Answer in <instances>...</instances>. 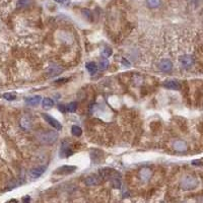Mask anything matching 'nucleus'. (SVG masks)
Listing matches in <instances>:
<instances>
[{"mask_svg":"<svg viewBox=\"0 0 203 203\" xmlns=\"http://www.w3.org/2000/svg\"><path fill=\"white\" fill-rule=\"evenodd\" d=\"M72 154H73V151L68 146V143L66 141H63L62 145H61V155H62L61 156H70Z\"/></svg>","mask_w":203,"mask_h":203,"instance_id":"obj_11","label":"nucleus"},{"mask_svg":"<svg viewBox=\"0 0 203 203\" xmlns=\"http://www.w3.org/2000/svg\"><path fill=\"white\" fill-rule=\"evenodd\" d=\"M21 127L24 128V129H30V120H29V118H26V117H25V118H22V119L21 120Z\"/></svg>","mask_w":203,"mask_h":203,"instance_id":"obj_18","label":"nucleus"},{"mask_svg":"<svg viewBox=\"0 0 203 203\" xmlns=\"http://www.w3.org/2000/svg\"><path fill=\"white\" fill-rule=\"evenodd\" d=\"M71 133H72V135H73V136L78 137V136H80L82 134V130H81V128L79 127V126L73 125L71 127Z\"/></svg>","mask_w":203,"mask_h":203,"instance_id":"obj_17","label":"nucleus"},{"mask_svg":"<svg viewBox=\"0 0 203 203\" xmlns=\"http://www.w3.org/2000/svg\"><path fill=\"white\" fill-rule=\"evenodd\" d=\"M112 49H110V48H106L103 50V52H102V56L104 57V58H108V57H110L111 55H112Z\"/></svg>","mask_w":203,"mask_h":203,"instance_id":"obj_24","label":"nucleus"},{"mask_svg":"<svg viewBox=\"0 0 203 203\" xmlns=\"http://www.w3.org/2000/svg\"><path fill=\"white\" fill-rule=\"evenodd\" d=\"M3 98H4L6 101H14V99H16V95L11 94V93H5V94H3Z\"/></svg>","mask_w":203,"mask_h":203,"instance_id":"obj_21","label":"nucleus"},{"mask_svg":"<svg viewBox=\"0 0 203 203\" xmlns=\"http://www.w3.org/2000/svg\"><path fill=\"white\" fill-rule=\"evenodd\" d=\"M60 72H62V69H61V68H59L58 66H56V65H52V66L49 67L47 73H48L49 76L53 77V76L60 74Z\"/></svg>","mask_w":203,"mask_h":203,"instance_id":"obj_13","label":"nucleus"},{"mask_svg":"<svg viewBox=\"0 0 203 203\" xmlns=\"http://www.w3.org/2000/svg\"><path fill=\"white\" fill-rule=\"evenodd\" d=\"M180 61H181V64H182V66L184 68H190V67H192L193 66V64H194V59H193V57H191L189 55H184L181 57V59H180Z\"/></svg>","mask_w":203,"mask_h":203,"instance_id":"obj_4","label":"nucleus"},{"mask_svg":"<svg viewBox=\"0 0 203 203\" xmlns=\"http://www.w3.org/2000/svg\"><path fill=\"white\" fill-rule=\"evenodd\" d=\"M164 86L168 90H178L181 87L180 83L178 81H176V80H168V81L164 83Z\"/></svg>","mask_w":203,"mask_h":203,"instance_id":"obj_10","label":"nucleus"},{"mask_svg":"<svg viewBox=\"0 0 203 203\" xmlns=\"http://www.w3.org/2000/svg\"><path fill=\"white\" fill-rule=\"evenodd\" d=\"M43 118L46 120V122H48V124L52 126L53 128H55L57 130L62 129V125H61L60 122L58 120H56L55 118H53L52 116H50V115H47V114H43Z\"/></svg>","mask_w":203,"mask_h":203,"instance_id":"obj_3","label":"nucleus"},{"mask_svg":"<svg viewBox=\"0 0 203 203\" xmlns=\"http://www.w3.org/2000/svg\"><path fill=\"white\" fill-rule=\"evenodd\" d=\"M76 109H77V103H75V102H71L66 106V110L70 113L75 112Z\"/></svg>","mask_w":203,"mask_h":203,"instance_id":"obj_19","label":"nucleus"},{"mask_svg":"<svg viewBox=\"0 0 203 203\" xmlns=\"http://www.w3.org/2000/svg\"><path fill=\"white\" fill-rule=\"evenodd\" d=\"M39 138L43 143L52 144L57 140V138H58V134H57V132L53 131V130H49V131L42 133L39 136Z\"/></svg>","mask_w":203,"mask_h":203,"instance_id":"obj_2","label":"nucleus"},{"mask_svg":"<svg viewBox=\"0 0 203 203\" xmlns=\"http://www.w3.org/2000/svg\"><path fill=\"white\" fill-rule=\"evenodd\" d=\"M99 179H102L101 176H97V175H93V176H90L85 179V184L87 186H94V185H98L99 183Z\"/></svg>","mask_w":203,"mask_h":203,"instance_id":"obj_9","label":"nucleus"},{"mask_svg":"<svg viewBox=\"0 0 203 203\" xmlns=\"http://www.w3.org/2000/svg\"><path fill=\"white\" fill-rule=\"evenodd\" d=\"M56 2H59V3H61V2H63V0H55Z\"/></svg>","mask_w":203,"mask_h":203,"instance_id":"obj_27","label":"nucleus"},{"mask_svg":"<svg viewBox=\"0 0 203 203\" xmlns=\"http://www.w3.org/2000/svg\"><path fill=\"white\" fill-rule=\"evenodd\" d=\"M45 170H46V167H37V168H34L32 171H30V177L33 179H37L41 177L42 175L45 173Z\"/></svg>","mask_w":203,"mask_h":203,"instance_id":"obj_7","label":"nucleus"},{"mask_svg":"<svg viewBox=\"0 0 203 203\" xmlns=\"http://www.w3.org/2000/svg\"><path fill=\"white\" fill-rule=\"evenodd\" d=\"M198 186V180L191 175L185 176L181 181V188L184 190H193Z\"/></svg>","mask_w":203,"mask_h":203,"instance_id":"obj_1","label":"nucleus"},{"mask_svg":"<svg viewBox=\"0 0 203 203\" xmlns=\"http://www.w3.org/2000/svg\"><path fill=\"white\" fill-rule=\"evenodd\" d=\"M86 69L89 70L90 73L95 74L98 70V66L95 62H89V63H86Z\"/></svg>","mask_w":203,"mask_h":203,"instance_id":"obj_16","label":"nucleus"},{"mask_svg":"<svg viewBox=\"0 0 203 203\" xmlns=\"http://www.w3.org/2000/svg\"><path fill=\"white\" fill-rule=\"evenodd\" d=\"M112 183H113L114 188H117V189H119V188H120V186H121V181H120V178L113 177V179H112Z\"/></svg>","mask_w":203,"mask_h":203,"instance_id":"obj_23","label":"nucleus"},{"mask_svg":"<svg viewBox=\"0 0 203 203\" xmlns=\"http://www.w3.org/2000/svg\"><path fill=\"white\" fill-rule=\"evenodd\" d=\"M159 69L162 70V71L168 72V71H170L172 69V67H173V63L171 62V60L164 59V60H163L162 62L159 63Z\"/></svg>","mask_w":203,"mask_h":203,"instance_id":"obj_8","label":"nucleus"},{"mask_svg":"<svg viewBox=\"0 0 203 203\" xmlns=\"http://www.w3.org/2000/svg\"><path fill=\"white\" fill-rule=\"evenodd\" d=\"M173 146H174L175 150H177V151H179V152L186 151L187 148H188V146H187V143L185 142V141H183V140H177V141H175L174 144H173Z\"/></svg>","mask_w":203,"mask_h":203,"instance_id":"obj_6","label":"nucleus"},{"mask_svg":"<svg viewBox=\"0 0 203 203\" xmlns=\"http://www.w3.org/2000/svg\"><path fill=\"white\" fill-rule=\"evenodd\" d=\"M58 110H60L61 112H63V113L66 112V111H67L66 108H65V106H63V105H59V106H58Z\"/></svg>","mask_w":203,"mask_h":203,"instance_id":"obj_25","label":"nucleus"},{"mask_svg":"<svg viewBox=\"0 0 203 203\" xmlns=\"http://www.w3.org/2000/svg\"><path fill=\"white\" fill-rule=\"evenodd\" d=\"M53 106H54V101H53L52 99H50V98L43 99V101H42V107H43L45 110L51 109Z\"/></svg>","mask_w":203,"mask_h":203,"instance_id":"obj_14","label":"nucleus"},{"mask_svg":"<svg viewBox=\"0 0 203 203\" xmlns=\"http://www.w3.org/2000/svg\"><path fill=\"white\" fill-rule=\"evenodd\" d=\"M22 200H24V201H29V200H30V198H29V197H28V198L25 197L24 199H22Z\"/></svg>","mask_w":203,"mask_h":203,"instance_id":"obj_26","label":"nucleus"},{"mask_svg":"<svg viewBox=\"0 0 203 203\" xmlns=\"http://www.w3.org/2000/svg\"><path fill=\"white\" fill-rule=\"evenodd\" d=\"M25 103L30 106H37L38 104L41 103V97L40 95H34V97H29L26 98L25 99Z\"/></svg>","mask_w":203,"mask_h":203,"instance_id":"obj_12","label":"nucleus"},{"mask_svg":"<svg viewBox=\"0 0 203 203\" xmlns=\"http://www.w3.org/2000/svg\"><path fill=\"white\" fill-rule=\"evenodd\" d=\"M140 178L143 180V181H147V180L150 179L151 177V171L150 170H148V168H142V170L140 171Z\"/></svg>","mask_w":203,"mask_h":203,"instance_id":"obj_15","label":"nucleus"},{"mask_svg":"<svg viewBox=\"0 0 203 203\" xmlns=\"http://www.w3.org/2000/svg\"><path fill=\"white\" fill-rule=\"evenodd\" d=\"M108 65H109L108 59L103 57V59L101 60V62H99V68H101V69H106V68L108 67Z\"/></svg>","mask_w":203,"mask_h":203,"instance_id":"obj_22","label":"nucleus"},{"mask_svg":"<svg viewBox=\"0 0 203 203\" xmlns=\"http://www.w3.org/2000/svg\"><path fill=\"white\" fill-rule=\"evenodd\" d=\"M147 5L150 8H156L160 5V0H147Z\"/></svg>","mask_w":203,"mask_h":203,"instance_id":"obj_20","label":"nucleus"},{"mask_svg":"<svg viewBox=\"0 0 203 203\" xmlns=\"http://www.w3.org/2000/svg\"><path fill=\"white\" fill-rule=\"evenodd\" d=\"M75 166H63L60 167L59 168H57L55 174H60V175H66V174H71L76 170Z\"/></svg>","mask_w":203,"mask_h":203,"instance_id":"obj_5","label":"nucleus"}]
</instances>
